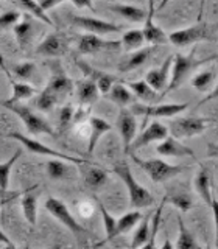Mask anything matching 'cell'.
<instances>
[{"label":"cell","mask_w":218,"mask_h":249,"mask_svg":"<svg viewBox=\"0 0 218 249\" xmlns=\"http://www.w3.org/2000/svg\"><path fill=\"white\" fill-rule=\"evenodd\" d=\"M156 13V6H154V0H148V11H146V18H145V27L142 30L145 42L151 44V45H161V44H167L168 37L164 33V30L159 28L156 23L153 22Z\"/></svg>","instance_id":"cell-16"},{"label":"cell","mask_w":218,"mask_h":249,"mask_svg":"<svg viewBox=\"0 0 218 249\" xmlns=\"http://www.w3.org/2000/svg\"><path fill=\"white\" fill-rule=\"evenodd\" d=\"M37 184L31 185L30 189H27L20 196V206H22V212L25 220L30 223V226H35L37 221V196L35 195V190L37 189Z\"/></svg>","instance_id":"cell-23"},{"label":"cell","mask_w":218,"mask_h":249,"mask_svg":"<svg viewBox=\"0 0 218 249\" xmlns=\"http://www.w3.org/2000/svg\"><path fill=\"white\" fill-rule=\"evenodd\" d=\"M204 6H206V0H200V10H198V20L201 22L202 16H204Z\"/></svg>","instance_id":"cell-49"},{"label":"cell","mask_w":218,"mask_h":249,"mask_svg":"<svg viewBox=\"0 0 218 249\" xmlns=\"http://www.w3.org/2000/svg\"><path fill=\"white\" fill-rule=\"evenodd\" d=\"M35 72H36V64L31 61H25V62H22V64L13 67V75L22 81L30 80V78L35 75Z\"/></svg>","instance_id":"cell-41"},{"label":"cell","mask_w":218,"mask_h":249,"mask_svg":"<svg viewBox=\"0 0 218 249\" xmlns=\"http://www.w3.org/2000/svg\"><path fill=\"white\" fill-rule=\"evenodd\" d=\"M164 206H165V199L161 201V204L158 206V209H156V212L153 215V220L150 221V237H148L144 248H154V245H156V237H158V232H159V224H161Z\"/></svg>","instance_id":"cell-40"},{"label":"cell","mask_w":218,"mask_h":249,"mask_svg":"<svg viewBox=\"0 0 218 249\" xmlns=\"http://www.w3.org/2000/svg\"><path fill=\"white\" fill-rule=\"evenodd\" d=\"M212 123H215V120L206 117H181L170 123V132L176 139L193 137L204 132Z\"/></svg>","instance_id":"cell-7"},{"label":"cell","mask_w":218,"mask_h":249,"mask_svg":"<svg viewBox=\"0 0 218 249\" xmlns=\"http://www.w3.org/2000/svg\"><path fill=\"white\" fill-rule=\"evenodd\" d=\"M0 245H5L8 248H14V243L10 240V237H8L6 233H3L2 231H0Z\"/></svg>","instance_id":"cell-47"},{"label":"cell","mask_w":218,"mask_h":249,"mask_svg":"<svg viewBox=\"0 0 218 249\" xmlns=\"http://www.w3.org/2000/svg\"><path fill=\"white\" fill-rule=\"evenodd\" d=\"M128 88H131V92L134 93V97L139 98L140 101H144L145 105H154L159 103V100L162 98V93L154 90L153 88L146 84L145 80L140 81H129Z\"/></svg>","instance_id":"cell-24"},{"label":"cell","mask_w":218,"mask_h":249,"mask_svg":"<svg viewBox=\"0 0 218 249\" xmlns=\"http://www.w3.org/2000/svg\"><path fill=\"white\" fill-rule=\"evenodd\" d=\"M131 159L137 167L142 168L145 173L151 178V181L156 184L173 179L185 170V167L182 165H173V163H168L162 159H140L134 153H131Z\"/></svg>","instance_id":"cell-5"},{"label":"cell","mask_w":218,"mask_h":249,"mask_svg":"<svg viewBox=\"0 0 218 249\" xmlns=\"http://www.w3.org/2000/svg\"><path fill=\"white\" fill-rule=\"evenodd\" d=\"M162 248H171V245L167 241V243H164V245H162Z\"/></svg>","instance_id":"cell-52"},{"label":"cell","mask_w":218,"mask_h":249,"mask_svg":"<svg viewBox=\"0 0 218 249\" xmlns=\"http://www.w3.org/2000/svg\"><path fill=\"white\" fill-rule=\"evenodd\" d=\"M112 129V124L106 122L101 117L92 115L89 117V139H88V156H92L93 150L98 143V140L103 137L106 132Z\"/></svg>","instance_id":"cell-21"},{"label":"cell","mask_w":218,"mask_h":249,"mask_svg":"<svg viewBox=\"0 0 218 249\" xmlns=\"http://www.w3.org/2000/svg\"><path fill=\"white\" fill-rule=\"evenodd\" d=\"M108 98L112 101L114 105H117L119 107H127L129 105H132L136 101L134 93H132L127 86L123 84H114L111 90L108 92Z\"/></svg>","instance_id":"cell-27"},{"label":"cell","mask_w":218,"mask_h":249,"mask_svg":"<svg viewBox=\"0 0 218 249\" xmlns=\"http://www.w3.org/2000/svg\"><path fill=\"white\" fill-rule=\"evenodd\" d=\"M37 2H41V0H37Z\"/></svg>","instance_id":"cell-53"},{"label":"cell","mask_w":218,"mask_h":249,"mask_svg":"<svg viewBox=\"0 0 218 249\" xmlns=\"http://www.w3.org/2000/svg\"><path fill=\"white\" fill-rule=\"evenodd\" d=\"M83 168V178L86 185L92 190H98L101 189L106 182H108V171L100 167V165H92V163L88 160L86 163L81 165Z\"/></svg>","instance_id":"cell-22"},{"label":"cell","mask_w":218,"mask_h":249,"mask_svg":"<svg viewBox=\"0 0 218 249\" xmlns=\"http://www.w3.org/2000/svg\"><path fill=\"white\" fill-rule=\"evenodd\" d=\"M193 184H195V190H197V193L201 196V199L212 209V212L215 215L217 213V199L214 198V193H212V176H210V171L206 165H201Z\"/></svg>","instance_id":"cell-15"},{"label":"cell","mask_w":218,"mask_h":249,"mask_svg":"<svg viewBox=\"0 0 218 249\" xmlns=\"http://www.w3.org/2000/svg\"><path fill=\"white\" fill-rule=\"evenodd\" d=\"M151 50L153 49H150V47H145V49H144V47H142V49H137V52L132 53L129 58L123 59L120 62V64H119V72L128 73V72H131V70H136L140 66H144L145 62H146V59L150 58Z\"/></svg>","instance_id":"cell-25"},{"label":"cell","mask_w":218,"mask_h":249,"mask_svg":"<svg viewBox=\"0 0 218 249\" xmlns=\"http://www.w3.org/2000/svg\"><path fill=\"white\" fill-rule=\"evenodd\" d=\"M168 136V128L164 123L154 120L151 122L148 126L140 132L139 136L134 137V140L129 145V153H134L137 150H140L142 146L151 143V142H158V140H162Z\"/></svg>","instance_id":"cell-12"},{"label":"cell","mask_w":218,"mask_h":249,"mask_svg":"<svg viewBox=\"0 0 218 249\" xmlns=\"http://www.w3.org/2000/svg\"><path fill=\"white\" fill-rule=\"evenodd\" d=\"M14 198H18V196H11V198H3V199H0V209H2L5 204H8L11 199H14Z\"/></svg>","instance_id":"cell-50"},{"label":"cell","mask_w":218,"mask_h":249,"mask_svg":"<svg viewBox=\"0 0 218 249\" xmlns=\"http://www.w3.org/2000/svg\"><path fill=\"white\" fill-rule=\"evenodd\" d=\"M50 69H52V76L44 90L56 98V101L59 103L62 98L70 95V92L73 90V81L67 76V73L61 67L59 62H52Z\"/></svg>","instance_id":"cell-9"},{"label":"cell","mask_w":218,"mask_h":249,"mask_svg":"<svg viewBox=\"0 0 218 249\" xmlns=\"http://www.w3.org/2000/svg\"><path fill=\"white\" fill-rule=\"evenodd\" d=\"M98 97H100V92L97 89L95 81L86 78L83 83L78 84V100H80L81 105L91 106L98 100Z\"/></svg>","instance_id":"cell-29"},{"label":"cell","mask_w":218,"mask_h":249,"mask_svg":"<svg viewBox=\"0 0 218 249\" xmlns=\"http://www.w3.org/2000/svg\"><path fill=\"white\" fill-rule=\"evenodd\" d=\"M22 156V150L16 151L6 162H0V189L8 190L10 187V176H11V168L19 158Z\"/></svg>","instance_id":"cell-36"},{"label":"cell","mask_w":218,"mask_h":249,"mask_svg":"<svg viewBox=\"0 0 218 249\" xmlns=\"http://www.w3.org/2000/svg\"><path fill=\"white\" fill-rule=\"evenodd\" d=\"M109 10L117 13L119 16H122L123 19H127L129 22H144L146 18V11L142 10V8L134 6V5H125V3H112L108 6Z\"/></svg>","instance_id":"cell-26"},{"label":"cell","mask_w":218,"mask_h":249,"mask_svg":"<svg viewBox=\"0 0 218 249\" xmlns=\"http://www.w3.org/2000/svg\"><path fill=\"white\" fill-rule=\"evenodd\" d=\"M0 105L5 106L6 109H10L11 112H14L16 115L22 120V123L25 124V128L28 131V134L31 136H54V129L52 128V124L47 122L44 117L37 115L33 109L22 105L20 101L18 103H6V101H0Z\"/></svg>","instance_id":"cell-4"},{"label":"cell","mask_w":218,"mask_h":249,"mask_svg":"<svg viewBox=\"0 0 218 249\" xmlns=\"http://www.w3.org/2000/svg\"><path fill=\"white\" fill-rule=\"evenodd\" d=\"M20 5H22L23 10L28 11L31 16H35V18H37L39 20H42L44 23H47V25H53L52 19L47 16V11L41 5H39L37 0H20Z\"/></svg>","instance_id":"cell-39"},{"label":"cell","mask_w":218,"mask_h":249,"mask_svg":"<svg viewBox=\"0 0 218 249\" xmlns=\"http://www.w3.org/2000/svg\"><path fill=\"white\" fill-rule=\"evenodd\" d=\"M45 209L54 220H58L61 224H64V228H67L73 235H76V237L91 235V232L86 229L83 224L76 221V218L70 213V209L61 199L54 198V196H49L45 201Z\"/></svg>","instance_id":"cell-6"},{"label":"cell","mask_w":218,"mask_h":249,"mask_svg":"<svg viewBox=\"0 0 218 249\" xmlns=\"http://www.w3.org/2000/svg\"><path fill=\"white\" fill-rule=\"evenodd\" d=\"M217 59V54H212L207 59H197V50H192L189 54H175L173 62H171V73H170V80L165 86V89L162 90V97L167 95L168 92H173L178 88H181L184 84L185 78L189 76L193 70H197L198 67L207 64V62H212Z\"/></svg>","instance_id":"cell-1"},{"label":"cell","mask_w":218,"mask_h":249,"mask_svg":"<svg viewBox=\"0 0 218 249\" xmlns=\"http://www.w3.org/2000/svg\"><path fill=\"white\" fill-rule=\"evenodd\" d=\"M189 107V103H154V105H132V111L134 114H142L144 122H146L150 117H175L178 114L184 112Z\"/></svg>","instance_id":"cell-11"},{"label":"cell","mask_w":218,"mask_h":249,"mask_svg":"<svg viewBox=\"0 0 218 249\" xmlns=\"http://www.w3.org/2000/svg\"><path fill=\"white\" fill-rule=\"evenodd\" d=\"M165 202H170V204H173L176 209H179L181 212H189L192 209L193 202H192V198L189 193H182V192H178V193H167L165 196H164Z\"/></svg>","instance_id":"cell-37"},{"label":"cell","mask_w":218,"mask_h":249,"mask_svg":"<svg viewBox=\"0 0 218 249\" xmlns=\"http://www.w3.org/2000/svg\"><path fill=\"white\" fill-rule=\"evenodd\" d=\"M23 192H14V193H8V190H3V189H0V199H3V198H11V196H20Z\"/></svg>","instance_id":"cell-48"},{"label":"cell","mask_w":218,"mask_h":249,"mask_svg":"<svg viewBox=\"0 0 218 249\" xmlns=\"http://www.w3.org/2000/svg\"><path fill=\"white\" fill-rule=\"evenodd\" d=\"M97 199V198H95ZM97 204H98V210H100V213H101V220H103V226H105V232H106V238L103 241H100V243L97 246H101V245H105L106 241L109 240H112L114 238V231H115V224H117V220L115 218L109 213V210L105 207V204L101 202L100 199H97Z\"/></svg>","instance_id":"cell-34"},{"label":"cell","mask_w":218,"mask_h":249,"mask_svg":"<svg viewBox=\"0 0 218 249\" xmlns=\"http://www.w3.org/2000/svg\"><path fill=\"white\" fill-rule=\"evenodd\" d=\"M14 35H16V39H18V44L20 49H25L28 42L31 41V37H33V22H31L30 14L23 16V19L16 23Z\"/></svg>","instance_id":"cell-28"},{"label":"cell","mask_w":218,"mask_h":249,"mask_svg":"<svg viewBox=\"0 0 218 249\" xmlns=\"http://www.w3.org/2000/svg\"><path fill=\"white\" fill-rule=\"evenodd\" d=\"M156 153L161 156H167V158H185V156L195 158L193 150L182 145L179 142V139L173 136H167L165 139H162V142L156 146Z\"/></svg>","instance_id":"cell-18"},{"label":"cell","mask_w":218,"mask_h":249,"mask_svg":"<svg viewBox=\"0 0 218 249\" xmlns=\"http://www.w3.org/2000/svg\"><path fill=\"white\" fill-rule=\"evenodd\" d=\"M178 226H179V235L176 240V248H179V249L200 248V245L197 243V238H195V235H193V232L185 226L181 215H178Z\"/></svg>","instance_id":"cell-30"},{"label":"cell","mask_w":218,"mask_h":249,"mask_svg":"<svg viewBox=\"0 0 218 249\" xmlns=\"http://www.w3.org/2000/svg\"><path fill=\"white\" fill-rule=\"evenodd\" d=\"M70 22L73 25L80 27L83 30H86L88 33L92 35H112V33H120L123 31L122 25H117L114 22H106L101 19H95V18H88V16H69Z\"/></svg>","instance_id":"cell-10"},{"label":"cell","mask_w":218,"mask_h":249,"mask_svg":"<svg viewBox=\"0 0 218 249\" xmlns=\"http://www.w3.org/2000/svg\"><path fill=\"white\" fill-rule=\"evenodd\" d=\"M144 44H145V39H144L142 30H136V28L125 31L123 36H122V41H120V45L128 52L142 49Z\"/></svg>","instance_id":"cell-33"},{"label":"cell","mask_w":218,"mask_h":249,"mask_svg":"<svg viewBox=\"0 0 218 249\" xmlns=\"http://www.w3.org/2000/svg\"><path fill=\"white\" fill-rule=\"evenodd\" d=\"M142 216H144V213L137 212V210H132V212L125 213L115 224L114 237L120 235V233H125V232H129L132 228H136V226L139 224V221L142 220Z\"/></svg>","instance_id":"cell-32"},{"label":"cell","mask_w":218,"mask_h":249,"mask_svg":"<svg viewBox=\"0 0 218 249\" xmlns=\"http://www.w3.org/2000/svg\"><path fill=\"white\" fill-rule=\"evenodd\" d=\"M73 112H75V107L72 105L62 106L61 112H59V132L61 134H64L70 124L73 123Z\"/></svg>","instance_id":"cell-43"},{"label":"cell","mask_w":218,"mask_h":249,"mask_svg":"<svg viewBox=\"0 0 218 249\" xmlns=\"http://www.w3.org/2000/svg\"><path fill=\"white\" fill-rule=\"evenodd\" d=\"M76 66H78V69L81 70L83 72V75L88 78V80H92V81H95L97 78H98V75L101 73L100 70H97V69H93L92 66H89L88 62H84V61H81V59H76Z\"/></svg>","instance_id":"cell-46"},{"label":"cell","mask_w":218,"mask_h":249,"mask_svg":"<svg viewBox=\"0 0 218 249\" xmlns=\"http://www.w3.org/2000/svg\"><path fill=\"white\" fill-rule=\"evenodd\" d=\"M122 49L120 41H105V39L98 37V35H83L78 42V52L81 54H92L98 52H111Z\"/></svg>","instance_id":"cell-14"},{"label":"cell","mask_w":218,"mask_h":249,"mask_svg":"<svg viewBox=\"0 0 218 249\" xmlns=\"http://www.w3.org/2000/svg\"><path fill=\"white\" fill-rule=\"evenodd\" d=\"M0 67L3 69V72L6 73V76L10 78V83H11V89H13V93H11V98L6 100V103H18V101H22V100H27V98H31L37 92L33 86H30L27 83H18L13 78V75L10 73V70L6 69L5 66V59L2 56V53H0Z\"/></svg>","instance_id":"cell-20"},{"label":"cell","mask_w":218,"mask_h":249,"mask_svg":"<svg viewBox=\"0 0 218 249\" xmlns=\"http://www.w3.org/2000/svg\"><path fill=\"white\" fill-rule=\"evenodd\" d=\"M66 50H67V41H66V37L59 33L49 35L36 47V53L47 58H58L61 54H64Z\"/></svg>","instance_id":"cell-17"},{"label":"cell","mask_w":218,"mask_h":249,"mask_svg":"<svg viewBox=\"0 0 218 249\" xmlns=\"http://www.w3.org/2000/svg\"><path fill=\"white\" fill-rule=\"evenodd\" d=\"M62 2H67V0H41L39 5H41L45 11H49ZM69 2H72L76 8H89V10H93V5H92L93 0H69Z\"/></svg>","instance_id":"cell-42"},{"label":"cell","mask_w":218,"mask_h":249,"mask_svg":"<svg viewBox=\"0 0 218 249\" xmlns=\"http://www.w3.org/2000/svg\"><path fill=\"white\" fill-rule=\"evenodd\" d=\"M215 83V72L214 70H204V72H200L192 78V86L198 92H209L212 89V86Z\"/></svg>","instance_id":"cell-35"},{"label":"cell","mask_w":218,"mask_h":249,"mask_svg":"<svg viewBox=\"0 0 218 249\" xmlns=\"http://www.w3.org/2000/svg\"><path fill=\"white\" fill-rule=\"evenodd\" d=\"M117 128H119L122 142H123V150L125 154H129V145L137 136V122L136 117L128 109L122 107L119 117H117Z\"/></svg>","instance_id":"cell-13"},{"label":"cell","mask_w":218,"mask_h":249,"mask_svg":"<svg viewBox=\"0 0 218 249\" xmlns=\"http://www.w3.org/2000/svg\"><path fill=\"white\" fill-rule=\"evenodd\" d=\"M139 228L134 233V237H132V241H131V248H140L146 243L148 237H150V213L145 215V218L142 216V220L139 221Z\"/></svg>","instance_id":"cell-38"},{"label":"cell","mask_w":218,"mask_h":249,"mask_svg":"<svg viewBox=\"0 0 218 249\" xmlns=\"http://www.w3.org/2000/svg\"><path fill=\"white\" fill-rule=\"evenodd\" d=\"M168 41L176 47H187L192 44H197L201 41H215L217 37V25L207 22H198L197 25L176 30L170 33Z\"/></svg>","instance_id":"cell-3"},{"label":"cell","mask_w":218,"mask_h":249,"mask_svg":"<svg viewBox=\"0 0 218 249\" xmlns=\"http://www.w3.org/2000/svg\"><path fill=\"white\" fill-rule=\"evenodd\" d=\"M19 20H20L19 11H14V10L5 11L0 14V30H5L8 27H14Z\"/></svg>","instance_id":"cell-45"},{"label":"cell","mask_w":218,"mask_h":249,"mask_svg":"<svg viewBox=\"0 0 218 249\" xmlns=\"http://www.w3.org/2000/svg\"><path fill=\"white\" fill-rule=\"evenodd\" d=\"M168 2H170V0H161V3H159V6H158V10H162L164 6H167Z\"/></svg>","instance_id":"cell-51"},{"label":"cell","mask_w":218,"mask_h":249,"mask_svg":"<svg viewBox=\"0 0 218 249\" xmlns=\"http://www.w3.org/2000/svg\"><path fill=\"white\" fill-rule=\"evenodd\" d=\"M171 62H173V54H170L165 61L162 62V66L158 69H151L150 72L146 73L145 81L146 84L153 88L154 90L162 92L165 89V86L168 83V76H170V69H171Z\"/></svg>","instance_id":"cell-19"},{"label":"cell","mask_w":218,"mask_h":249,"mask_svg":"<svg viewBox=\"0 0 218 249\" xmlns=\"http://www.w3.org/2000/svg\"><path fill=\"white\" fill-rule=\"evenodd\" d=\"M6 137L10 139H14L20 142L23 145L25 150H28L30 153H35V154H39V156H50V158H58V159H64L67 162H72V163H76V165H83L88 160L84 159H80V158H75V156H69V154H64L58 150H53V148L44 145L42 142H39V140L33 139V137H27L20 134V132H10Z\"/></svg>","instance_id":"cell-8"},{"label":"cell","mask_w":218,"mask_h":249,"mask_svg":"<svg viewBox=\"0 0 218 249\" xmlns=\"http://www.w3.org/2000/svg\"><path fill=\"white\" fill-rule=\"evenodd\" d=\"M115 81H117V78L112 76L111 73L101 72L98 75V78L95 80V84H97V89L100 92V95H108V92L111 90V88L115 84Z\"/></svg>","instance_id":"cell-44"},{"label":"cell","mask_w":218,"mask_h":249,"mask_svg":"<svg viewBox=\"0 0 218 249\" xmlns=\"http://www.w3.org/2000/svg\"><path fill=\"white\" fill-rule=\"evenodd\" d=\"M66 162L67 160L58 159V158H53L50 160H47V163H45L47 175H49L52 179H56V181H61V179H67L69 173H70V167L67 165Z\"/></svg>","instance_id":"cell-31"},{"label":"cell","mask_w":218,"mask_h":249,"mask_svg":"<svg viewBox=\"0 0 218 249\" xmlns=\"http://www.w3.org/2000/svg\"><path fill=\"white\" fill-rule=\"evenodd\" d=\"M114 173L119 176L123 184L127 185L128 190V198H129V206L134 209H145L154 204V196L148 192L144 185H140L136 178L132 176L131 168L127 162H120L114 167Z\"/></svg>","instance_id":"cell-2"}]
</instances>
